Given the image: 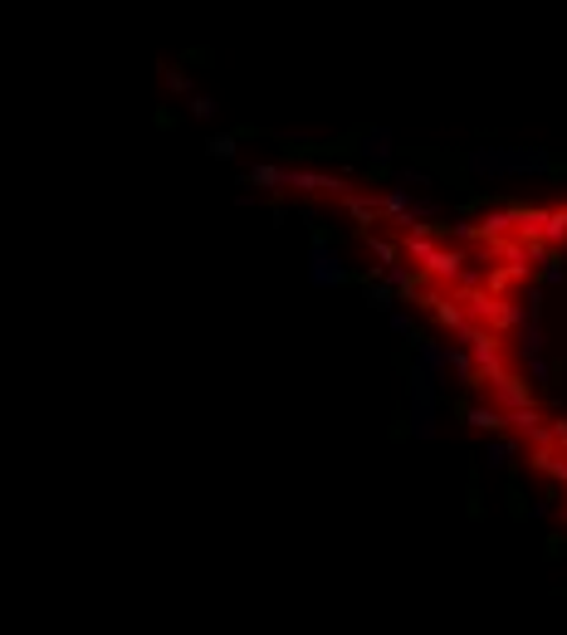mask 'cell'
Wrapping results in <instances>:
<instances>
[{"label":"cell","instance_id":"6da1fadb","mask_svg":"<svg viewBox=\"0 0 567 635\" xmlns=\"http://www.w3.org/2000/svg\"><path fill=\"white\" fill-rule=\"evenodd\" d=\"M460 337H465V347H470V366L479 372L485 386H489L494 376L508 372V366H504V337L494 333V328H485V323H465Z\"/></svg>","mask_w":567,"mask_h":635},{"label":"cell","instance_id":"7a4b0ae2","mask_svg":"<svg viewBox=\"0 0 567 635\" xmlns=\"http://www.w3.org/2000/svg\"><path fill=\"white\" fill-rule=\"evenodd\" d=\"M460 235H475V239H485V245H494V239L514 235V216H508V210H489V216H479L475 225H465Z\"/></svg>","mask_w":567,"mask_h":635},{"label":"cell","instance_id":"3957f363","mask_svg":"<svg viewBox=\"0 0 567 635\" xmlns=\"http://www.w3.org/2000/svg\"><path fill=\"white\" fill-rule=\"evenodd\" d=\"M421 264H425V274H431V279H441V284H455V274H460L465 254H460V249H441V245H435Z\"/></svg>","mask_w":567,"mask_h":635},{"label":"cell","instance_id":"277c9868","mask_svg":"<svg viewBox=\"0 0 567 635\" xmlns=\"http://www.w3.org/2000/svg\"><path fill=\"white\" fill-rule=\"evenodd\" d=\"M489 391H494V401H499V411H508V406H523V401H533V391L523 386V381H519L514 372L494 376V381H489Z\"/></svg>","mask_w":567,"mask_h":635},{"label":"cell","instance_id":"5b68a950","mask_svg":"<svg viewBox=\"0 0 567 635\" xmlns=\"http://www.w3.org/2000/svg\"><path fill=\"white\" fill-rule=\"evenodd\" d=\"M543 426V411H538L533 401H523V406H508L504 411V430H514V435H523V440H529V435Z\"/></svg>","mask_w":567,"mask_h":635},{"label":"cell","instance_id":"8992f818","mask_svg":"<svg viewBox=\"0 0 567 635\" xmlns=\"http://www.w3.org/2000/svg\"><path fill=\"white\" fill-rule=\"evenodd\" d=\"M538 239L552 249V245H562L567 239V206H558V210H543V230H538Z\"/></svg>","mask_w":567,"mask_h":635},{"label":"cell","instance_id":"52a82bcc","mask_svg":"<svg viewBox=\"0 0 567 635\" xmlns=\"http://www.w3.org/2000/svg\"><path fill=\"white\" fill-rule=\"evenodd\" d=\"M431 308H435V318H441L450 333H460L465 323H470V318H465V308H460V299H441V293H435V299H431Z\"/></svg>","mask_w":567,"mask_h":635},{"label":"cell","instance_id":"ba28073f","mask_svg":"<svg viewBox=\"0 0 567 635\" xmlns=\"http://www.w3.org/2000/svg\"><path fill=\"white\" fill-rule=\"evenodd\" d=\"M529 440H533V445H548V450H562V455H567V420H552V426L543 420V426H538Z\"/></svg>","mask_w":567,"mask_h":635},{"label":"cell","instance_id":"9c48e42d","mask_svg":"<svg viewBox=\"0 0 567 635\" xmlns=\"http://www.w3.org/2000/svg\"><path fill=\"white\" fill-rule=\"evenodd\" d=\"M470 426H475V430H504V411H499V406H475V411H470Z\"/></svg>","mask_w":567,"mask_h":635},{"label":"cell","instance_id":"30bf717a","mask_svg":"<svg viewBox=\"0 0 567 635\" xmlns=\"http://www.w3.org/2000/svg\"><path fill=\"white\" fill-rule=\"evenodd\" d=\"M348 210H352V220H362V225H377L381 220V206L367 201V196H348Z\"/></svg>","mask_w":567,"mask_h":635},{"label":"cell","instance_id":"8fae6325","mask_svg":"<svg viewBox=\"0 0 567 635\" xmlns=\"http://www.w3.org/2000/svg\"><path fill=\"white\" fill-rule=\"evenodd\" d=\"M381 206V216H391V220H401V225H411V206H406V196H387V201H377Z\"/></svg>","mask_w":567,"mask_h":635},{"label":"cell","instance_id":"7c38bea8","mask_svg":"<svg viewBox=\"0 0 567 635\" xmlns=\"http://www.w3.org/2000/svg\"><path fill=\"white\" fill-rule=\"evenodd\" d=\"M367 245H372V249H377V259H387V264H396V254H401V249L391 245V239H367Z\"/></svg>","mask_w":567,"mask_h":635}]
</instances>
